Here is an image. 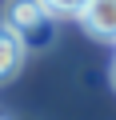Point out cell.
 Returning <instances> with one entry per match:
<instances>
[{
  "label": "cell",
  "mask_w": 116,
  "mask_h": 120,
  "mask_svg": "<svg viewBox=\"0 0 116 120\" xmlns=\"http://www.w3.org/2000/svg\"><path fill=\"white\" fill-rule=\"evenodd\" d=\"M4 28L24 48H52V40H56V16H48L36 0H8L4 4Z\"/></svg>",
  "instance_id": "6da1fadb"
},
{
  "label": "cell",
  "mask_w": 116,
  "mask_h": 120,
  "mask_svg": "<svg viewBox=\"0 0 116 120\" xmlns=\"http://www.w3.org/2000/svg\"><path fill=\"white\" fill-rule=\"evenodd\" d=\"M76 20H80V28H84L88 36L116 44V0H88Z\"/></svg>",
  "instance_id": "7a4b0ae2"
},
{
  "label": "cell",
  "mask_w": 116,
  "mask_h": 120,
  "mask_svg": "<svg viewBox=\"0 0 116 120\" xmlns=\"http://www.w3.org/2000/svg\"><path fill=\"white\" fill-rule=\"evenodd\" d=\"M24 56H28V48L0 24V84H8V80L24 68Z\"/></svg>",
  "instance_id": "3957f363"
},
{
  "label": "cell",
  "mask_w": 116,
  "mask_h": 120,
  "mask_svg": "<svg viewBox=\"0 0 116 120\" xmlns=\"http://www.w3.org/2000/svg\"><path fill=\"white\" fill-rule=\"evenodd\" d=\"M36 4L48 12V16H64V20H76L80 8L88 4V0H36Z\"/></svg>",
  "instance_id": "277c9868"
},
{
  "label": "cell",
  "mask_w": 116,
  "mask_h": 120,
  "mask_svg": "<svg viewBox=\"0 0 116 120\" xmlns=\"http://www.w3.org/2000/svg\"><path fill=\"white\" fill-rule=\"evenodd\" d=\"M112 80H116V64H112Z\"/></svg>",
  "instance_id": "5b68a950"
},
{
  "label": "cell",
  "mask_w": 116,
  "mask_h": 120,
  "mask_svg": "<svg viewBox=\"0 0 116 120\" xmlns=\"http://www.w3.org/2000/svg\"><path fill=\"white\" fill-rule=\"evenodd\" d=\"M0 120H4V116H0Z\"/></svg>",
  "instance_id": "8992f818"
}]
</instances>
